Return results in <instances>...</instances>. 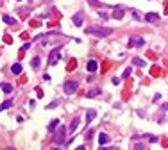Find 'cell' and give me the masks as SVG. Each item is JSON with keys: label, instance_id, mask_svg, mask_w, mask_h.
<instances>
[{"label": "cell", "instance_id": "d6986e66", "mask_svg": "<svg viewBox=\"0 0 168 150\" xmlns=\"http://www.w3.org/2000/svg\"><path fill=\"white\" fill-rule=\"evenodd\" d=\"M11 105H13V100H6L4 104H0V111H4V109H9Z\"/></svg>", "mask_w": 168, "mask_h": 150}, {"label": "cell", "instance_id": "7c38bea8", "mask_svg": "<svg viewBox=\"0 0 168 150\" xmlns=\"http://www.w3.org/2000/svg\"><path fill=\"white\" fill-rule=\"evenodd\" d=\"M156 20H159V14L157 13H147L145 14V21H156Z\"/></svg>", "mask_w": 168, "mask_h": 150}, {"label": "cell", "instance_id": "8fae6325", "mask_svg": "<svg viewBox=\"0 0 168 150\" xmlns=\"http://www.w3.org/2000/svg\"><path fill=\"white\" fill-rule=\"evenodd\" d=\"M2 20L6 21L7 25H16L18 21H16V18H13V16H7V14H2Z\"/></svg>", "mask_w": 168, "mask_h": 150}, {"label": "cell", "instance_id": "52a82bcc", "mask_svg": "<svg viewBox=\"0 0 168 150\" xmlns=\"http://www.w3.org/2000/svg\"><path fill=\"white\" fill-rule=\"evenodd\" d=\"M82 20H84L82 13H75V14L72 16V21H73V25H75V27H82Z\"/></svg>", "mask_w": 168, "mask_h": 150}, {"label": "cell", "instance_id": "30bf717a", "mask_svg": "<svg viewBox=\"0 0 168 150\" xmlns=\"http://www.w3.org/2000/svg\"><path fill=\"white\" fill-rule=\"evenodd\" d=\"M97 68H98L97 61H93V59H91V61H88V72H90V73H95V72H97Z\"/></svg>", "mask_w": 168, "mask_h": 150}, {"label": "cell", "instance_id": "d4e9b609", "mask_svg": "<svg viewBox=\"0 0 168 150\" xmlns=\"http://www.w3.org/2000/svg\"><path fill=\"white\" fill-rule=\"evenodd\" d=\"M159 98H161V95L156 93V95H154V102H159Z\"/></svg>", "mask_w": 168, "mask_h": 150}, {"label": "cell", "instance_id": "f546056e", "mask_svg": "<svg viewBox=\"0 0 168 150\" xmlns=\"http://www.w3.org/2000/svg\"><path fill=\"white\" fill-rule=\"evenodd\" d=\"M163 109H165V111H168V104H165V105H163Z\"/></svg>", "mask_w": 168, "mask_h": 150}, {"label": "cell", "instance_id": "4dcf8cb0", "mask_svg": "<svg viewBox=\"0 0 168 150\" xmlns=\"http://www.w3.org/2000/svg\"><path fill=\"white\" fill-rule=\"evenodd\" d=\"M54 150H59V148H54Z\"/></svg>", "mask_w": 168, "mask_h": 150}, {"label": "cell", "instance_id": "cb8c5ba5", "mask_svg": "<svg viewBox=\"0 0 168 150\" xmlns=\"http://www.w3.org/2000/svg\"><path fill=\"white\" fill-rule=\"evenodd\" d=\"M132 16H134V18H136V20H140V18H141V16H140V14H138V11H136V9H132Z\"/></svg>", "mask_w": 168, "mask_h": 150}, {"label": "cell", "instance_id": "1f68e13d", "mask_svg": "<svg viewBox=\"0 0 168 150\" xmlns=\"http://www.w3.org/2000/svg\"><path fill=\"white\" fill-rule=\"evenodd\" d=\"M29 2H32V0H29Z\"/></svg>", "mask_w": 168, "mask_h": 150}, {"label": "cell", "instance_id": "ac0fdd59", "mask_svg": "<svg viewBox=\"0 0 168 150\" xmlns=\"http://www.w3.org/2000/svg\"><path fill=\"white\" fill-rule=\"evenodd\" d=\"M97 95H100V89H91V91L86 93V98H93V96H97Z\"/></svg>", "mask_w": 168, "mask_h": 150}, {"label": "cell", "instance_id": "3957f363", "mask_svg": "<svg viewBox=\"0 0 168 150\" xmlns=\"http://www.w3.org/2000/svg\"><path fill=\"white\" fill-rule=\"evenodd\" d=\"M77 88H79V84H77L75 81H66L65 86H63V89H65L66 95H73V93L77 91Z\"/></svg>", "mask_w": 168, "mask_h": 150}, {"label": "cell", "instance_id": "83f0119b", "mask_svg": "<svg viewBox=\"0 0 168 150\" xmlns=\"http://www.w3.org/2000/svg\"><path fill=\"white\" fill-rule=\"evenodd\" d=\"M134 150H143V145H136V147H134Z\"/></svg>", "mask_w": 168, "mask_h": 150}, {"label": "cell", "instance_id": "484cf974", "mask_svg": "<svg viewBox=\"0 0 168 150\" xmlns=\"http://www.w3.org/2000/svg\"><path fill=\"white\" fill-rule=\"evenodd\" d=\"M29 47H30V43H25V45H23V47H22V52H25V50H27V48H29Z\"/></svg>", "mask_w": 168, "mask_h": 150}, {"label": "cell", "instance_id": "5bb4252c", "mask_svg": "<svg viewBox=\"0 0 168 150\" xmlns=\"http://www.w3.org/2000/svg\"><path fill=\"white\" fill-rule=\"evenodd\" d=\"M11 72H13V75H20V73H22V64H20V63L13 64V66H11Z\"/></svg>", "mask_w": 168, "mask_h": 150}, {"label": "cell", "instance_id": "4316f807", "mask_svg": "<svg viewBox=\"0 0 168 150\" xmlns=\"http://www.w3.org/2000/svg\"><path fill=\"white\" fill-rule=\"evenodd\" d=\"M98 150H118V148H106V147H98Z\"/></svg>", "mask_w": 168, "mask_h": 150}, {"label": "cell", "instance_id": "2e32d148", "mask_svg": "<svg viewBox=\"0 0 168 150\" xmlns=\"http://www.w3.org/2000/svg\"><path fill=\"white\" fill-rule=\"evenodd\" d=\"M132 64H136V66H147V61L145 59H140V57H134L132 59Z\"/></svg>", "mask_w": 168, "mask_h": 150}, {"label": "cell", "instance_id": "603a6c76", "mask_svg": "<svg viewBox=\"0 0 168 150\" xmlns=\"http://www.w3.org/2000/svg\"><path fill=\"white\" fill-rule=\"evenodd\" d=\"M98 16H100V18H104V20H107V18H109L106 13H104V11H98Z\"/></svg>", "mask_w": 168, "mask_h": 150}, {"label": "cell", "instance_id": "9a60e30c", "mask_svg": "<svg viewBox=\"0 0 168 150\" xmlns=\"http://www.w3.org/2000/svg\"><path fill=\"white\" fill-rule=\"evenodd\" d=\"M57 127H59V120H57V118H54V120H52V122L48 123V131L52 132V131H56Z\"/></svg>", "mask_w": 168, "mask_h": 150}, {"label": "cell", "instance_id": "9c48e42d", "mask_svg": "<svg viewBox=\"0 0 168 150\" xmlns=\"http://www.w3.org/2000/svg\"><path fill=\"white\" fill-rule=\"evenodd\" d=\"M97 118V111H93V109H90V111H86V125L88 123H91L93 120Z\"/></svg>", "mask_w": 168, "mask_h": 150}, {"label": "cell", "instance_id": "e0dca14e", "mask_svg": "<svg viewBox=\"0 0 168 150\" xmlns=\"http://www.w3.org/2000/svg\"><path fill=\"white\" fill-rule=\"evenodd\" d=\"M114 13H116V14H113L114 18H118V20L123 18V7H120V6H118V7H114Z\"/></svg>", "mask_w": 168, "mask_h": 150}, {"label": "cell", "instance_id": "277c9868", "mask_svg": "<svg viewBox=\"0 0 168 150\" xmlns=\"http://www.w3.org/2000/svg\"><path fill=\"white\" fill-rule=\"evenodd\" d=\"M143 45H145L143 36H131L129 38V47H143Z\"/></svg>", "mask_w": 168, "mask_h": 150}, {"label": "cell", "instance_id": "ffe728a7", "mask_svg": "<svg viewBox=\"0 0 168 150\" xmlns=\"http://www.w3.org/2000/svg\"><path fill=\"white\" fill-rule=\"evenodd\" d=\"M39 63H41V59H39V57H34V59H32V68L38 70V68H39Z\"/></svg>", "mask_w": 168, "mask_h": 150}, {"label": "cell", "instance_id": "6da1fadb", "mask_svg": "<svg viewBox=\"0 0 168 150\" xmlns=\"http://www.w3.org/2000/svg\"><path fill=\"white\" fill-rule=\"evenodd\" d=\"M86 34L97 36V38H107V36L113 34V29H109V27H97V25H93V27H86Z\"/></svg>", "mask_w": 168, "mask_h": 150}, {"label": "cell", "instance_id": "8992f818", "mask_svg": "<svg viewBox=\"0 0 168 150\" xmlns=\"http://www.w3.org/2000/svg\"><path fill=\"white\" fill-rule=\"evenodd\" d=\"M79 125H81V116H75V118H73V120H72V123L68 125V129H66V131L73 134V132H75L77 129H79Z\"/></svg>", "mask_w": 168, "mask_h": 150}, {"label": "cell", "instance_id": "7a4b0ae2", "mask_svg": "<svg viewBox=\"0 0 168 150\" xmlns=\"http://www.w3.org/2000/svg\"><path fill=\"white\" fill-rule=\"evenodd\" d=\"M66 127H57V132H56V138H54V143L56 145H65L66 143Z\"/></svg>", "mask_w": 168, "mask_h": 150}, {"label": "cell", "instance_id": "5b68a950", "mask_svg": "<svg viewBox=\"0 0 168 150\" xmlns=\"http://www.w3.org/2000/svg\"><path fill=\"white\" fill-rule=\"evenodd\" d=\"M61 59V56H59V48H54L50 52V57H48V66H54V64L57 63Z\"/></svg>", "mask_w": 168, "mask_h": 150}, {"label": "cell", "instance_id": "4fadbf2b", "mask_svg": "<svg viewBox=\"0 0 168 150\" xmlns=\"http://www.w3.org/2000/svg\"><path fill=\"white\" fill-rule=\"evenodd\" d=\"M0 88H2V91H4V93H7V95L13 91V86L9 84V82H2V84H0Z\"/></svg>", "mask_w": 168, "mask_h": 150}, {"label": "cell", "instance_id": "44dd1931", "mask_svg": "<svg viewBox=\"0 0 168 150\" xmlns=\"http://www.w3.org/2000/svg\"><path fill=\"white\" fill-rule=\"evenodd\" d=\"M59 105V100H54V102H50L47 107H48V109H54V107H57Z\"/></svg>", "mask_w": 168, "mask_h": 150}, {"label": "cell", "instance_id": "7402d4cb", "mask_svg": "<svg viewBox=\"0 0 168 150\" xmlns=\"http://www.w3.org/2000/svg\"><path fill=\"white\" fill-rule=\"evenodd\" d=\"M131 72H132V68L129 66V68H125V72H123V75H122V77L125 79V77H129V75H131Z\"/></svg>", "mask_w": 168, "mask_h": 150}, {"label": "cell", "instance_id": "ba28073f", "mask_svg": "<svg viewBox=\"0 0 168 150\" xmlns=\"http://www.w3.org/2000/svg\"><path fill=\"white\" fill-rule=\"evenodd\" d=\"M109 141H111V139H109V136H107L106 132H100V134H98V145H100V147L107 145Z\"/></svg>", "mask_w": 168, "mask_h": 150}, {"label": "cell", "instance_id": "f1b7e54d", "mask_svg": "<svg viewBox=\"0 0 168 150\" xmlns=\"http://www.w3.org/2000/svg\"><path fill=\"white\" fill-rule=\"evenodd\" d=\"M75 150H88V148H86V147H77Z\"/></svg>", "mask_w": 168, "mask_h": 150}]
</instances>
